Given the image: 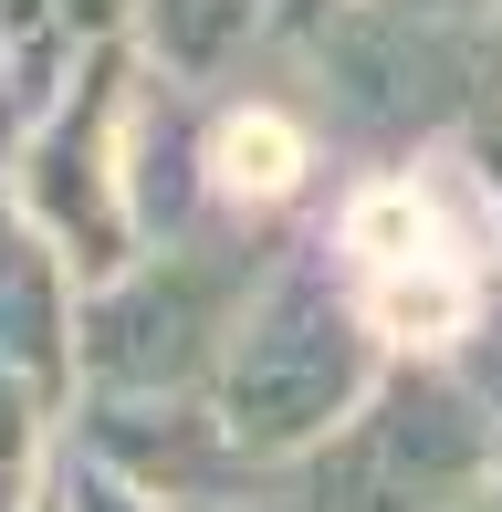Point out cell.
<instances>
[{
    "label": "cell",
    "mask_w": 502,
    "mask_h": 512,
    "mask_svg": "<svg viewBox=\"0 0 502 512\" xmlns=\"http://www.w3.org/2000/svg\"><path fill=\"white\" fill-rule=\"evenodd\" d=\"M251 304V272L241 262H210V251H168V262L126 272L105 304H84L74 324V356L105 398H168L189 387L199 366L231 345V324Z\"/></svg>",
    "instance_id": "cell-2"
},
{
    "label": "cell",
    "mask_w": 502,
    "mask_h": 512,
    "mask_svg": "<svg viewBox=\"0 0 502 512\" xmlns=\"http://www.w3.org/2000/svg\"><path fill=\"white\" fill-rule=\"evenodd\" d=\"M251 11H262V0H147V32H157V53H168L178 74H210L251 32Z\"/></svg>",
    "instance_id": "cell-8"
},
{
    "label": "cell",
    "mask_w": 502,
    "mask_h": 512,
    "mask_svg": "<svg viewBox=\"0 0 502 512\" xmlns=\"http://www.w3.org/2000/svg\"><path fill=\"white\" fill-rule=\"evenodd\" d=\"M63 512H168V502H147V481H126V471H74L63 481Z\"/></svg>",
    "instance_id": "cell-10"
},
{
    "label": "cell",
    "mask_w": 502,
    "mask_h": 512,
    "mask_svg": "<svg viewBox=\"0 0 502 512\" xmlns=\"http://www.w3.org/2000/svg\"><path fill=\"white\" fill-rule=\"evenodd\" d=\"M63 241L32 220V199H0V366L11 377H63L74 356V293H63Z\"/></svg>",
    "instance_id": "cell-6"
},
{
    "label": "cell",
    "mask_w": 502,
    "mask_h": 512,
    "mask_svg": "<svg viewBox=\"0 0 502 512\" xmlns=\"http://www.w3.org/2000/svg\"><path fill=\"white\" fill-rule=\"evenodd\" d=\"M346 262H356V314L387 324V335L408 345H450L471 324V293H482V272H471V251L450 241V220L429 209V189L408 178V189H367L346 220Z\"/></svg>",
    "instance_id": "cell-4"
},
{
    "label": "cell",
    "mask_w": 502,
    "mask_h": 512,
    "mask_svg": "<svg viewBox=\"0 0 502 512\" xmlns=\"http://www.w3.org/2000/svg\"><path fill=\"white\" fill-rule=\"evenodd\" d=\"M116 63H95L84 95L53 105V126L32 136V220L63 241L74 272L126 262V157H116Z\"/></svg>",
    "instance_id": "cell-5"
},
{
    "label": "cell",
    "mask_w": 502,
    "mask_h": 512,
    "mask_svg": "<svg viewBox=\"0 0 502 512\" xmlns=\"http://www.w3.org/2000/svg\"><path fill=\"white\" fill-rule=\"evenodd\" d=\"M482 418L461 387L440 377H398L387 398L356 418L346 450H325V512H429L482 471Z\"/></svg>",
    "instance_id": "cell-3"
},
{
    "label": "cell",
    "mask_w": 502,
    "mask_h": 512,
    "mask_svg": "<svg viewBox=\"0 0 502 512\" xmlns=\"http://www.w3.org/2000/svg\"><path fill=\"white\" fill-rule=\"evenodd\" d=\"M32 492V377L0 366V512H21Z\"/></svg>",
    "instance_id": "cell-9"
},
{
    "label": "cell",
    "mask_w": 502,
    "mask_h": 512,
    "mask_svg": "<svg viewBox=\"0 0 502 512\" xmlns=\"http://www.w3.org/2000/svg\"><path fill=\"white\" fill-rule=\"evenodd\" d=\"M293 178H304V136H293L283 115H220V136H210V189L220 199L262 209V199H283Z\"/></svg>",
    "instance_id": "cell-7"
},
{
    "label": "cell",
    "mask_w": 502,
    "mask_h": 512,
    "mask_svg": "<svg viewBox=\"0 0 502 512\" xmlns=\"http://www.w3.org/2000/svg\"><path fill=\"white\" fill-rule=\"evenodd\" d=\"M356 304H335L314 272L262 283L220 345V429L231 450H304L314 429H335L367 377V345H356Z\"/></svg>",
    "instance_id": "cell-1"
}]
</instances>
